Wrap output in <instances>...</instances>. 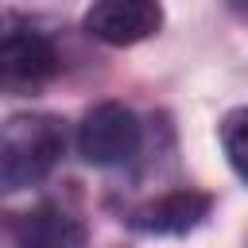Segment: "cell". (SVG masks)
I'll list each match as a JSON object with an SVG mask.
<instances>
[{"label": "cell", "instance_id": "8992f818", "mask_svg": "<svg viewBox=\"0 0 248 248\" xmlns=\"http://www.w3.org/2000/svg\"><path fill=\"white\" fill-rule=\"evenodd\" d=\"M85 225L54 202H43L16 221V248H85Z\"/></svg>", "mask_w": 248, "mask_h": 248}, {"label": "cell", "instance_id": "7a4b0ae2", "mask_svg": "<svg viewBox=\"0 0 248 248\" xmlns=\"http://www.w3.org/2000/svg\"><path fill=\"white\" fill-rule=\"evenodd\" d=\"M143 147L140 116L120 101L93 105L78 124V155L89 167H124Z\"/></svg>", "mask_w": 248, "mask_h": 248}, {"label": "cell", "instance_id": "277c9868", "mask_svg": "<svg viewBox=\"0 0 248 248\" xmlns=\"http://www.w3.org/2000/svg\"><path fill=\"white\" fill-rule=\"evenodd\" d=\"M213 209V198L202 194V190H167L143 205H136L124 221L128 229L136 232H147V236H186L194 232Z\"/></svg>", "mask_w": 248, "mask_h": 248}, {"label": "cell", "instance_id": "3957f363", "mask_svg": "<svg viewBox=\"0 0 248 248\" xmlns=\"http://www.w3.org/2000/svg\"><path fill=\"white\" fill-rule=\"evenodd\" d=\"M58 74L54 43L35 27H8L0 31V89L12 97H27L43 89Z\"/></svg>", "mask_w": 248, "mask_h": 248}, {"label": "cell", "instance_id": "6da1fadb", "mask_svg": "<svg viewBox=\"0 0 248 248\" xmlns=\"http://www.w3.org/2000/svg\"><path fill=\"white\" fill-rule=\"evenodd\" d=\"M66 151V124L50 112H19L0 124V194L39 186Z\"/></svg>", "mask_w": 248, "mask_h": 248}, {"label": "cell", "instance_id": "52a82bcc", "mask_svg": "<svg viewBox=\"0 0 248 248\" xmlns=\"http://www.w3.org/2000/svg\"><path fill=\"white\" fill-rule=\"evenodd\" d=\"M221 147H225L229 167L248 182V105L244 108H232L221 120Z\"/></svg>", "mask_w": 248, "mask_h": 248}, {"label": "cell", "instance_id": "5b68a950", "mask_svg": "<svg viewBox=\"0 0 248 248\" xmlns=\"http://www.w3.org/2000/svg\"><path fill=\"white\" fill-rule=\"evenodd\" d=\"M85 31L108 46H132L163 27V8L151 0H101L85 12Z\"/></svg>", "mask_w": 248, "mask_h": 248}]
</instances>
